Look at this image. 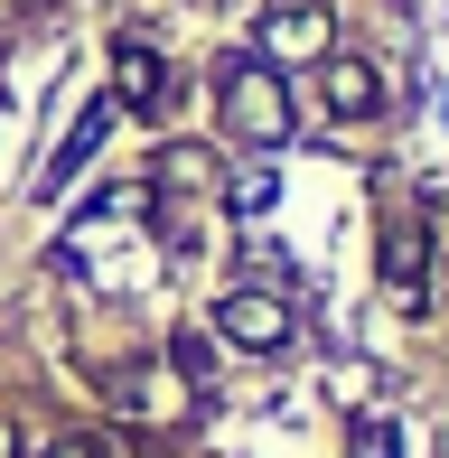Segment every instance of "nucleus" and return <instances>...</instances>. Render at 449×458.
<instances>
[{
	"label": "nucleus",
	"mask_w": 449,
	"mask_h": 458,
	"mask_svg": "<svg viewBox=\"0 0 449 458\" xmlns=\"http://www.w3.org/2000/svg\"><path fill=\"white\" fill-rule=\"evenodd\" d=\"M224 131L253 140V150H281V140H291V103H281L272 66H224Z\"/></svg>",
	"instance_id": "obj_1"
},
{
	"label": "nucleus",
	"mask_w": 449,
	"mask_h": 458,
	"mask_svg": "<svg viewBox=\"0 0 449 458\" xmlns=\"http://www.w3.org/2000/svg\"><path fill=\"white\" fill-rule=\"evenodd\" d=\"M216 327L234 346H253V356H272V346H291V309L272 300V290H234V300L216 309Z\"/></svg>",
	"instance_id": "obj_2"
},
{
	"label": "nucleus",
	"mask_w": 449,
	"mask_h": 458,
	"mask_svg": "<svg viewBox=\"0 0 449 458\" xmlns=\"http://www.w3.org/2000/svg\"><path fill=\"white\" fill-rule=\"evenodd\" d=\"M318 85H328V103H337L346 122H365V113L384 103V75L365 66V56H328V66H318Z\"/></svg>",
	"instance_id": "obj_3"
},
{
	"label": "nucleus",
	"mask_w": 449,
	"mask_h": 458,
	"mask_svg": "<svg viewBox=\"0 0 449 458\" xmlns=\"http://www.w3.org/2000/svg\"><path fill=\"white\" fill-rule=\"evenodd\" d=\"M262 56H328V10H272L262 19Z\"/></svg>",
	"instance_id": "obj_4"
},
{
	"label": "nucleus",
	"mask_w": 449,
	"mask_h": 458,
	"mask_svg": "<svg viewBox=\"0 0 449 458\" xmlns=\"http://www.w3.org/2000/svg\"><path fill=\"white\" fill-rule=\"evenodd\" d=\"M104 131H113V103H85V113H75V131H66V150L47 159V178H38V187H47V197H56V187H66L75 169H85L94 150H104Z\"/></svg>",
	"instance_id": "obj_5"
},
{
	"label": "nucleus",
	"mask_w": 449,
	"mask_h": 458,
	"mask_svg": "<svg viewBox=\"0 0 449 458\" xmlns=\"http://www.w3.org/2000/svg\"><path fill=\"white\" fill-rule=\"evenodd\" d=\"M113 103H131V113H150V103H159V56H150V47H122V56H113Z\"/></svg>",
	"instance_id": "obj_6"
},
{
	"label": "nucleus",
	"mask_w": 449,
	"mask_h": 458,
	"mask_svg": "<svg viewBox=\"0 0 449 458\" xmlns=\"http://www.w3.org/2000/svg\"><path fill=\"white\" fill-rule=\"evenodd\" d=\"M346 458H402V421L365 411V421H356V440H346Z\"/></svg>",
	"instance_id": "obj_7"
},
{
	"label": "nucleus",
	"mask_w": 449,
	"mask_h": 458,
	"mask_svg": "<svg viewBox=\"0 0 449 458\" xmlns=\"http://www.w3.org/2000/svg\"><path fill=\"white\" fill-rule=\"evenodd\" d=\"M234 206H243V216H262V206H272V178H262V169L234 178Z\"/></svg>",
	"instance_id": "obj_8"
},
{
	"label": "nucleus",
	"mask_w": 449,
	"mask_h": 458,
	"mask_svg": "<svg viewBox=\"0 0 449 458\" xmlns=\"http://www.w3.org/2000/svg\"><path fill=\"white\" fill-rule=\"evenodd\" d=\"M0 458H19V430H10V421H0Z\"/></svg>",
	"instance_id": "obj_9"
},
{
	"label": "nucleus",
	"mask_w": 449,
	"mask_h": 458,
	"mask_svg": "<svg viewBox=\"0 0 449 458\" xmlns=\"http://www.w3.org/2000/svg\"><path fill=\"white\" fill-rule=\"evenodd\" d=\"M47 458H94V449H85V440H66V449H47Z\"/></svg>",
	"instance_id": "obj_10"
}]
</instances>
